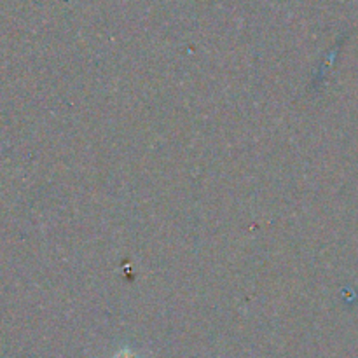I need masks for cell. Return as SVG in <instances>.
Returning a JSON list of instances; mask_svg holds the SVG:
<instances>
[{"mask_svg": "<svg viewBox=\"0 0 358 358\" xmlns=\"http://www.w3.org/2000/svg\"><path fill=\"white\" fill-rule=\"evenodd\" d=\"M114 358H138V357H136L133 352H129V350H121L119 353H115Z\"/></svg>", "mask_w": 358, "mask_h": 358, "instance_id": "6da1fadb", "label": "cell"}]
</instances>
